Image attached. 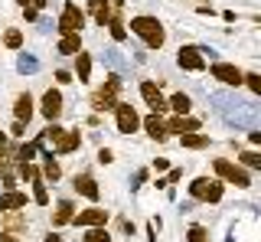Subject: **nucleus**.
I'll return each mask as SVG.
<instances>
[{
  "label": "nucleus",
  "mask_w": 261,
  "mask_h": 242,
  "mask_svg": "<svg viewBox=\"0 0 261 242\" xmlns=\"http://www.w3.org/2000/svg\"><path fill=\"white\" fill-rule=\"evenodd\" d=\"M0 242H20V239H16L13 232H4V236H0Z\"/></svg>",
  "instance_id": "ea45409f"
},
{
  "label": "nucleus",
  "mask_w": 261,
  "mask_h": 242,
  "mask_svg": "<svg viewBox=\"0 0 261 242\" xmlns=\"http://www.w3.org/2000/svg\"><path fill=\"white\" fill-rule=\"evenodd\" d=\"M20 69L23 72H33V69H36V59H27V56H23V59H20Z\"/></svg>",
  "instance_id": "f704fd0d"
},
{
  "label": "nucleus",
  "mask_w": 261,
  "mask_h": 242,
  "mask_svg": "<svg viewBox=\"0 0 261 242\" xmlns=\"http://www.w3.org/2000/svg\"><path fill=\"white\" fill-rule=\"evenodd\" d=\"M114 115H118V131H121V134H134L137 128H141V118H137L134 105L118 102V105H114Z\"/></svg>",
  "instance_id": "423d86ee"
},
{
  "label": "nucleus",
  "mask_w": 261,
  "mask_h": 242,
  "mask_svg": "<svg viewBox=\"0 0 261 242\" xmlns=\"http://www.w3.org/2000/svg\"><path fill=\"white\" fill-rule=\"evenodd\" d=\"M79 50H82V36H79V33H62L59 53H62V56H75Z\"/></svg>",
  "instance_id": "dca6fc26"
},
{
  "label": "nucleus",
  "mask_w": 261,
  "mask_h": 242,
  "mask_svg": "<svg viewBox=\"0 0 261 242\" xmlns=\"http://www.w3.org/2000/svg\"><path fill=\"white\" fill-rule=\"evenodd\" d=\"M92 13H95L98 27H105V23L111 20V7H108V0H92Z\"/></svg>",
  "instance_id": "5701e85b"
},
{
  "label": "nucleus",
  "mask_w": 261,
  "mask_h": 242,
  "mask_svg": "<svg viewBox=\"0 0 261 242\" xmlns=\"http://www.w3.org/2000/svg\"><path fill=\"white\" fill-rule=\"evenodd\" d=\"M85 242H111V239H108V232H105V229L92 226V229H88V236H85Z\"/></svg>",
  "instance_id": "c85d7f7f"
},
{
  "label": "nucleus",
  "mask_w": 261,
  "mask_h": 242,
  "mask_svg": "<svg viewBox=\"0 0 261 242\" xmlns=\"http://www.w3.org/2000/svg\"><path fill=\"white\" fill-rule=\"evenodd\" d=\"M13 115H16V121H30V118H33V99H30L27 92H23V95H16Z\"/></svg>",
  "instance_id": "2eb2a0df"
},
{
  "label": "nucleus",
  "mask_w": 261,
  "mask_h": 242,
  "mask_svg": "<svg viewBox=\"0 0 261 242\" xmlns=\"http://www.w3.org/2000/svg\"><path fill=\"white\" fill-rule=\"evenodd\" d=\"M242 82L248 85V88H251V92H255V95L261 92V76H258V72H248V76H242Z\"/></svg>",
  "instance_id": "cd10ccee"
},
{
  "label": "nucleus",
  "mask_w": 261,
  "mask_h": 242,
  "mask_svg": "<svg viewBox=\"0 0 261 242\" xmlns=\"http://www.w3.org/2000/svg\"><path fill=\"white\" fill-rule=\"evenodd\" d=\"M10 134H13V138H23V134H27V125H23V121H13Z\"/></svg>",
  "instance_id": "473e14b6"
},
{
  "label": "nucleus",
  "mask_w": 261,
  "mask_h": 242,
  "mask_svg": "<svg viewBox=\"0 0 261 242\" xmlns=\"http://www.w3.org/2000/svg\"><path fill=\"white\" fill-rule=\"evenodd\" d=\"M144 128H147V134H150L153 141H167V128H163V121L157 118V115H150L144 121Z\"/></svg>",
  "instance_id": "6ab92c4d"
},
{
  "label": "nucleus",
  "mask_w": 261,
  "mask_h": 242,
  "mask_svg": "<svg viewBox=\"0 0 261 242\" xmlns=\"http://www.w3.org/2000/svg\"><path fill=\"white\" fill-rule=\"evenodd\" d=\"M46 242H62L59 236H53V232H49V236H46Z\"/></svg>",
  "instance_id": "79ce46f5"
},
{
  "label": "nucleus",
  "mask_w": 261,
  "mask_h": 242,
  "mask_svg": "<svg viewBox=\"0 0 261 242\" xmlns=\"http://www.w3.org/2000/svg\"><path fill=\"white\" fill-rule=\"evenodd\" d=\"M141 95H144V102L150 105L153 115H163V111H167V99L160 95V85L157 82H141Z\"/></svg>",
  "instance_id": "0eeeda50"
},
{
  "label": "nucleus",
  "mask_w": 261,
  "mask_h": 242,
  "mask_svg": "<svg viewBox=\"0 0 261 242\" xmlns=\"http://www.w3.org/2000/svg\"><path fill=\"white\" fill-rule=\"evenodd\" d=\"M49 4V0H30V7H36V10H39V7H46Z\"/></svg>",
  "instance_id": "a19ab883"
},
{
  "label": "nucleus",
  "mask_w": 261,
  "mask_h": 242,
  "mask_svg": "<svg viewBox=\"0 0 261 242\" xmlns=\"http://www.w3.org/2000/svg\"><path fill=\"white\" fill-rule=\"evenodd\" d=\"M209 72H212V79H219L225 85H242V72L235 66H228V62H212Z\"/></svg>",
  "instance_id": "1a4fd4ad"
},
{
  "label": "nucleus",
  "mask_w": 261,
  "mask_h": 242,
  "mask_svg": "<svg viewBox=\"0 0 261 242\" xmlns=\"http://www.w3.org/2000/svg\"><path fill=\"white\" fill-rule=\"evenodd\" d=\"M46 157V167H43V174H46V180H59V177H62V171H59V164H56V160H53V154H43Z\"/></svg>",
  "instance_id": "393cba45"
},
{
  "label": "nucleus",
  "mask_w": 261,
  "mask_h": 242,
  "mask_svg": "<svg viewBox=\"0 0 261 242\" xmlns=\"http://www.w3.org/2000/svg\"><path fill=\"white\" fill-rule=\"evenodd\" d=\"M130 33H137L150 50H160L163 39H167V33H163V27H160L157 17H134V20H130Z\"/></svg>",
  "instance_id": "f257e3e1"
},
{
  "label": "nucleus",
  "mask_w": 261,
  "mask_h": 242,
  "mask_svg": "<svg viewBox=\"0 0 261 242\" xmlns=\"http://www.w3.org/2000/svg\"><path fill=\"white\" fill-rule=\"evenodd\" d=\"M56 79H59L62 85H65V82H72V76H69V72H65V69H59V72H56Z\"/></svg>",
  "instance_id": "c9c22d12"
},
{
  "label": "nucleus",
  "mask_w": 261,
  "mask_h": 242,
  "mask_svg": "<svg viewBox=\"0 0 261 242\" xmlns=\"http://www.w3.org/2000/svg\"><path fill=\"white\" fill-rule=\"evenodd\" d=\"M23 13H27V20H36L39 10H36V7H23Z\"/></svg>",
  "instance_id": "58836bf2"
},
{
  "label": "nucleus",
  "mask_w": 261,
  "mask_h": 242,
  "mask_svg": "<svg viewBox=\"0 0 261 242\" xmlns=\"http://www.w3.org/2000/svg\"><path fill=\"white\" fill-rule=\"evenodd\" d=\"M212 167H216V174L222 177V180L235 183V187H248V183H251V177L245 174L242 167H235L232 160H225V157H219V160H216V164H212Z\"/></svg>",
  "instance_id": "20e7f679"
},
{
  "label": "nucleus",
  "mask_w": 261,
  "mask_h": 242,
  "mask_svg": "<svg viewBox=\"0 0 261 242\" xmlns=\"http://www.w3.org/2000/svg\"><path fill=\"white\" fill-rule=\"evenodd\" d=\"M43 115L49 121H56L62 115V95H59V88H49V92L43 95Z\"/></svg>",
  "instance_id": "9d476101"
},
{
  "label": "nucleus",
  "mask_w": 261,
  "mask_h": 242,
  "mask_svg": "<svg viewBox=\"0 0 261 242\" xmlns=\"http://www.w3.org/2000/svg\"><path fill=\"white\" fill-rule=\"evenodd\" d=\"M179 144H183V148H190V151H199V148H206V144H209V138H206V134L190 131V134H179Z\"/></svg>",
  "instance_id": "4be33fe9"
},
{
  "label": "nucleus",
  "mask_w": 261,
  "mask_h": 242,
  "mask_svg": "<svg viewBox=\"0 0 261 242\" xmlns=\"http://www.w3.org/2000/svg\"><path fill=\"white\" fill-rule=\"evenodd\" d=\"M118 92H121V79H118V76H111V79H108V85L98 88V92L92 95L95 111H108V108H114V105H118Z\"/></svg>",
  "instance_id": "7ed1b4c3"
},
{
  "label": "nucleus",
  "mask_w": 261,
  "mask_h": 242,
  "mask_svg": "<svg viewBox=\"0 0 261 242\" xmlns=\"http://www.w3.org/2000/svg\"><path fill=\"white\" fill-rule=\"evenodd\" d=\"M72 223L75 226H101V223H108V209H85V213L72 216Z\"/></svg>",
  "instance_id": "ddd939ff"
},
{
  "label": "nucleus",
  "mask_w": 261,
  "mask_h": 242,
  "mask_svg": "<svg viewBox=\"0 0 261 242\" xmlns=\"http://www.w3.org/2000/svg\"><path fill=\"white\" fill-rule=\"evenodd\" d=\"M98 160H101V164H111V160H114V154H111L108 148H101V151H98Z\"/></svg>",
  "instance_id": "72a5a7b5"
},
{
  "label": "nucleus",
  "mask_w": 261,
  "mask_h": 242,
  "mask_svg": "<svg viewBox=\"0 0 261 242\" xmlns=\"http://www.w3.org/2000/svg\"><path fill=\"white\" fill-rule=\"evenodd\" d=\"M190 242H209L206 229H202V226H193V229H190Z\"/></svg>",
  "instance_id": "7c9ffc66"
},
{
  "label": "nucleus",
  "mask_w": 261,
  "mask_h": 242,
  "mask_svg": "<svg viewBox=\"0 0 261 242\" xmlns=\"http://www.w3.org/2000/svg\"><path fill=\"white\" fill-rule=\"evenodd\" d=\"M79 144H82V134L79 131H62L59 138L53 141V151H56V154H69V151H75Z\"/></svg>",
  "instance_id": "f8f14e48"
},
{
  "label": "nucleus",
  "mask_w": 261,
  "mask_h": 242,
  "mask_svg": "<svg viewBox=\"0 0 261 242\" xmlns=\"http://www.w3.org/2000/svg\"><path fill=\"white\" fill-rule=\"evenodd\" d=\"M176 62H179V69H190V72H202L206 69V59H202V53L196 50V46H183L176 56Z\"/></svg>",
  "instance_id": "6e6552de"
},
{
  "label": "nucleus",
  "mask_w": 261,
  "mask_h": 242,
  "mask_svg": "<svg viewBox=\"0 0 261 242\" xmlns=\"http://www.w3.org/2000/svg\"><path fill=\"white\" fill-rule=\"evenodd\" d=\"M167 108H173L176 115H190V108H193V102H190V95H183V92H176L173 99L167 102Z\"/></svg>",
  "instance_id": "412c9836"
},
{
  "label": "nucleus",
  "mask_w": 261,
  "mask_h": 242,
  "mask_svg": "<svg viewBox=\"0 0 261 242\" xmlns=\"http://www.w3.org/2000/svg\"><path fill=\"white\" fill-rule=\"evenodd\" d=\"M4 46H7V50H20V46H23V33H20V30H7V33H4Z\"/></svg>",
  "instance_id": "a878e982"
},
{
  "label": "nucleus",
  "mask_w": 261,
  "mask_h": 242,
  "mask_svg": "<svg viewBox=\"0 0 261 242\" xmlns=\"http://www.w3.org/2000/svg\"><path fill=\"white\" fill-rule=\"evenodd\" d=\"M72 209H75V206H72V203H69V200H62V203H59V206H56V216H53V226H65V223H72V216H75V213H72Z\"/></svg>",
  "instance_id": "aec40b11"
},
{
  "label": "nucleus",
  "mask_w": 261,
  "mask_h": 242,
  "mask_svg": "<svg viewBox=\"0 0 261 242\" xmlns=\"http://www.w3.org/2000/svg\"><path fill=\"white\" fill-rule=\"evenodd\" d=\"M16 4H20V7H27V4H30V0H16Z\"/></svg>",
  "instance_id": "37998d69"
},
{
  "label": "nucleus",
  "mask_w": 261,
  "mask_h": 242,
  "mask_svg": "<svg viewBox=\"0 0 261 242\" xmlns=\"http://www.w3.org/2000/svg\"><path fill=\"white\" fill-rule=\"evenodd\" d=\"M33 200H36L39 206H46V203H49V193H46V183L39 180V177H36V187H33Z\"/></svg>",
  "instance_id": "bb28decb"
},
{
  "label": "nucleus",
  "mask_w": 261,
  "mask_h": 242,
  "mask_svg": "<svg viewBox=\"0 0 261 242\" xmlns=\"http://www.w3.org/2000/svg\"><path fill=\"white\" fill-rule=\"evenodd\" d=\"M62 131H65V128H59V125H49L46 131H43V138H53V141H56V138H59Z\"/></svg>",
  "instance_id": "2f4dec72"
},
{
  "label": "nucleus",
  "mask_w": 261,
  "mask_h": 242,
  "mask_svg": "<svg viewBox=\"0 0 261 242\" xmlns=\"http://www.w3.org/2000/svg\"><path fill=\"white\" fill-rule=\"evenodd\" d=\"M242 164L245 167H261V154H258V151H245V154H242Z\"/></svg>",
  "instance_id": "c756f323"
},
{
  "label": "nucleus",
  "mask_w": 261,
  "mask_h": 242,
  "mask_svg": "<svg viewBox=\"0 0 261 242\" xmlns=\"http://www.w3.org/2000/svg\"><path fill=\"white\" fill-rule=\"evenodd\" d=\"M190 197L202 200V203H219L222 200V183L212 180V177H199V180L190 183Z\"/></svg>",
  "instance_id": "f03ea898"
},
{
  "label": "nucleus",
  "mask_w": 261,
  "mask_h": 242,
  "mask_svg": "<svg viewBox=\"0 0 261 242\" xmlns=\"http://www.w3.org/2000/svg\"><path fill=\"white\" fill-rule=\"evenodd\" d=\"M23 206H27V193L10 190V193L0 197V209H7V213H16V209H23Z\"/></svg>",
  "instance_id": "4468645a"
},
{
  "label": "nucleus",
  "mask_w": 261,
  "mask_h": 242,
  "mask_svg": "<svg viewBox=\"0 0 261 242\" xmlns=\"http://www.w3.org/2000/svg\"><path fill=\"white\" fill-rule=\"evenodd\" d=\"M75 190L82 193V197H88V200H98V183H95V180H92L88 174L75 177Z\"/></svg>",
  "instance_id": "a211bd4d"
},
{
  "label": "nucleus",
  "mask_w": 261,
  "mask_h": 242,
  "mask_svg": "<svg viewBox=\"0 0 261 242\" xmlns=\"http://www.w3.org/2000/svg\"><path fill=\"white\" fill-rule=\"evenodd\" d=\"M75 76H79V82H88V76H92V56L88 53H75Z\"/></svg>",
  "instance_id": "f3484780"
},
{
  "label": "nucleus",
  "mask_w": 261,
  "mask_h": 242,
  "mask_svg": "<svg viewBox=\"0 0 261 242\" xmlns=\"http://www.w3.org/2000/svg\"><path fill=\"white\" fill-rule=\"evenodd\" d=\"M179 177H183V171H170V177H167V187H170V183H176Z\"/></svg>",
  "instance_id": "e433bc0d"
},
{
  "label": "nucleus",
  "mask_w": 261,
  "mask_h": 242,
  "mask_svg": "<svg viewBox=\"0 0 261 242\" xmlns=\"http://www.w3.org/2000/svg\"><path fill=\"white\" fill-rule=\"evenodd\" d=\"M82 27H85V13L79 10V4H72V0H69V4L62 7V17H59V30H62V33H79Z\"/></svg>",
  "instance_id": "39448f33"
},
{
  "label": "nucleus",
  "mask_w": 261,
  "mask_h": 242,
  "mask_svg": "<svg viewBox=\"0 0 261 242\" xmlns=\"http://www.w3.org/2000/svg\"><path fill=\"white\" fill-rule=\"evenodd\" d=\"M105 27H108V30H111V36H114V39H118V43H121V39H124V36H127V30H124V20H121V17H111L108 23H105Z\"/></svg>",
  "instance_id": "b1692460"
},
{
  "label": "nucleus",
  "mask_w": 261,
  "mask_h": 242,
  "mask_svg": "<svg viewBox=\"0 0 261 242\" xmlns=\"http://www.w3.org/2000/svg\"><path fill=\"white\" fill-rule=\"evenodd\" d=\"M167 167H170V164H167L163 157H157V160H153V171H167Z\"/></svg>",
  "instance_id": "4c0bfd02"
},
{
  "label": "nucleus",
  "mask_w": 261,
  "mask_h": 242,
  "mask_svg": "<svg viewBox=\"0 0 261 242\" xmlns=\"http://www.w3.org/2000/svg\"><path fill=\"white\" fill-rule=\"evenodd\" d=\"M163 128H167V134H190V131H199V121L186 118V115H176V118H170Z\"/></svg>",
  "instance_id": "9b49d317"
}]
</instances>
